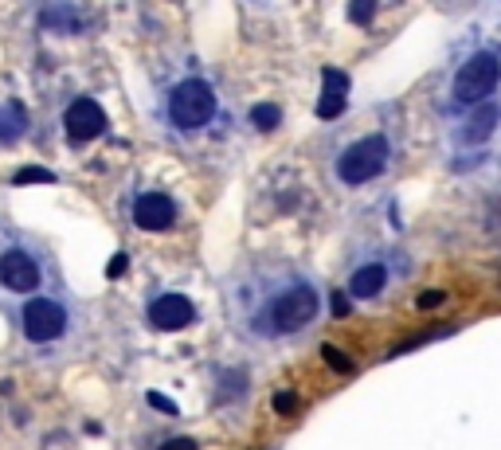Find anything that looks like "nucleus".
Returning <instances> with one entry per match:
<instances>
[{
    "label": "nucleus",
    "mask_w": 501,
    "mask_h": 450,
    "mask_svg": "<svg viewBox=\"0 0 501 450\" xmlns=\"http://www.w3.org/2000/svg\"><path fill=\"white\" fill-rule=\"evenodd\" d=\"M497 126H501V106L489 98L486 106H478V110H470L466 114V121L458 126V142L481 145V142H489V137L497 134Z\"/></svg>",
    "instance_id": "11"
},
{
    "label": "nucleus",
    "mask_w": 501,
    "mask_h": 450,
    "mask_svg": "<svg viewBox=\"0 0 501 450\" xmlns=\"http://www.w3.org/2000/svg\"><path fill=\"white\" fill-rule=\"evenodd\" d=\"M16 181H20V184H27V181H40V184H51V181H55V176H51V173H47V168H24V173H20V176H16Z\"/></svg>",
    "instance_id": "17"
},
{
    "label": "nucleus",
    "mask_w": 501,
    "mask_h": 450,
    "mask_svg": "<svg viewBox=\"0 0 501 450\" xmlns=\"http://www.w3.org/2000/svg\"><path fill=\"white\" fill-rule=\"evenodd\" d=\"M149 403H157L160 411H168V415H176V403H173V400H165V396H157V392H149Z\"/></svg>",
    "instance_id": "18"
},
{
    "label": "nucleus",
    "mask_w": 501,
    "mask_h": 450,
    "mask_svg": "<svg viewBox=\"0 0 501 450\" xmlns=\"http://www.w3.org/2000/svg\"><path fill=\"white\" fill-rule=\"evenodd\" d=\"M345 95H348V79L341 71H325V95L317 102V118H337L345 110Z\"/></svg>",
    "instance_id": "13"
},
{
    "label": "nucleus",
    "mask_w": 501,
    "mask_h": 450,
    "mask_svg": "<svg viewBox=\"0 0 501 450\" xmlns=\"http://www.w3.org/2000/svg\"><path fill=\"white\" fill-rule=\"evenodd\" d=\"M251 121H254L259 129H274V126L282 121V114H278V106H254V110H251Z\"/></svg>",
    "instance_id": "15"
},
{
    "label": "nucleus",
    "mask_w": 501,
    "mask_h": 450,
    "mask_svg": "<svg viewBox=\"0 0 501 450\" xmlns=\"http://www.w3.org/2000/svg\"><path fill=\"white\" fill-rule=\"evenodd\" d=\"M63 129H67V137L74 145H87V142H94V137L106 134V110H102L94 98L79 95L67 110H63Z\"/></svg>",
    "instance_id": "7"
},
{
    "label": "nucleus",
    "mask_w": 501,
    "mask_h": 450,
    "mask_svg": "<svg viewBox=\"0 0 501 450\" xmlns=\"http://www.w3.org/2000/svg\"><path fill=\"white\" fill-rule=\"evenodd\" d=\"M290 403H294V396H290V392H282V396H278V411H294Z\"/></svg>",
    "instance_id": "20"
},
{
    "label": "nucleus",
    "mask_w": 501,
    "mask_h": 450,
    "mask_svg": "<svg viewBox=\"0 0 501 450\" xmlns=\"http://www.w3.org/2000/svg\"><path fill=\"white\" fill-rule=\"evenodd\" d=\"M501 82V55L497 51H474L466 63L458 67L455 82H450V106L455 110H478L494 98Z\"/></svg>",
    "instance_id": "5"
},
{
    "label": "nucleus",
    "mask_w": 501,
    "mask_h": 450,
    "mask_svg": "<svg viewBox=\"0 0 501 450\" xmlns=\"http://www.w3.org/2000/svg\"><path fill=\"white\" fill-rule=\"evenodd\" d=\"M12 325H16V337H20L24 353L32 356V361H47V364L79 353L82 337H87L82 302L67 286H55V290H47V294L16 302L12 306Z\"/></svg>",
    "instance_id": "2"
},
{
    "label": "nucleus",
    "mask_w": 501,
    "mask_h": 450,
    "mask_svg": "<svg viewBox=\"0 0 501 450\" xmlns=\"http://www.w3.org/2000/svg\"><path fill=\"white\" fill-rule=\"evenodd\" d=\"M348 16L361 24V20H368V16H372V4H353V8H348Z\"/></svg>",
    "instance_id": "19"
},
{
    "label": "nucleus",
    "mask_w": 501,
    "mask_h": 450,
    "mask_svg": "<svg viewBox=\"0 0 501 450\" xmlns=\"http://www.w3.org/2000/svg\"><path fill=\"white\" fill-rule=\"evenodd\" d=\"M387 283H392L387 259H368V262H361V267H353V275H348V294H353L356 302H368V298L384 294Z\"/></svg>",
    "instance_id": "10"
},
{
    "label": "nucleus",
    "mask_w": 501,
    "mask_h": 450,
    "mask_svg": "<svg viewBox=\"0 0 501 450\" xmlns=\"http://www.w3.org/2000/svg\"><path fill=\"white\" fill-rule=\"evenodd\" d=\"M43 24L47 27H59V32H79L82 16H79V8H47Z\"/></svg>",
    "instance_id": "14"
},
{
    "label": "nucleus",
    "mask_w": 501,
    "mask_h": 450,
    "mask_svg": "<svg viewBox=\"0 0 501 450\" xmlns=\"http://www.w3.org/2000/svg\"><path fill=\"white\" fill-rule=\"evenodd\" d=\"M129 220L141 231H168L176 223V204L165 192H141L129 208Z\"/></svg>",
    "instance_id": "9"
},
{
    "label": "nucleus",
    "mask_w": 501,
    "mask_h": 450,
    "mask_svg": "<svg viewBox=\"0 0 501 450\" xmlns=\"http://www.w3.org/2000/svg\"><path fill=\"white\" fill-rule=\"evenodd\" d=\"M157 450H200V443H196L192 435H173V438H165Z\"/></svg>",
    "instance_id": "16"
},
{
    "label": "nucleus",
    "mask_w": 501,
    "mask_h": 450,
    "mask_svg": "<svg viewBox=\"0 0 501 450\" xmlns=\"http://www.w3.org/2000/svg\"><path fill=\"white\" fill-rule=\"evenodd\" d=\"M63 286L55 259L43 243L27 239V236H12L8 228H0V294L27 302L35 294Z\"/></svg>",
    "instance_id": "3"
},
{
    "label": "nucleus",
    "mask_w": 501,
    "mask_h": 450,
    "mask_svg": "<svg viewBox=\"0 0 501 450\" xmlns=\"http://www.w3.org/2000/svg\"><path fill=\"white\" fill-rule=\"evenodd\" d=\"M27 134V110L16 98L0 102V145H16Z\"/></svg>",
    "instance_id": "12"
},
{
    "label": "nucleus",
    "mask_w": 501,
    "mask_h": 450,
    "mask_svg": "<svg viewBox=\"0 0 501 450\" xmlns=\"http://www.w3.org/2000/svg\"><path fill=\"white\" fill-rule=\"evenodd\" d=\"M223 309L235 337L259 349H274L306 337L325 314L317 278L286 259H247L223 278Z\"/></svg>",
    "instance_id": "1"
},
{
    "label": "nucleus",
    "mask_w": 501,
    "mask_h": 450,
    "mask_svg": "<svg viewBox=\"0 0 501 450\" xmlns=\"http://www.w3.org/2000/svg\"><path fill=\"white\" fill-rule=\"evenodd\" d=\"M392 165V142L384 134H368L361 142L345 145L333 161V176L348 189H361V184L376 181L384 168Z\"/></svg>",
    "instance_id": "6"
},
{
    "label": "nucleus",
    "mask_w": 501,
    "mask_h": 450,
    "mask_svg": "<svg viewBox=\"0 0 501 450\" xmlns=\"http://www.w3.org/2000/svg\"><path fill=\"white\" fill-rule=\"evenodd\" d=\"M145 322L153 325L157 333H181L196 322V306L188 302L184 294H157L153 302L145 306Z\"/></svg>",
    "instance_id": "8"
},
{
    "label": "nucleus",
    "mask_w": 501,
    "mask_h": 450,
    "mask_svg": "<svg viewBox=\"0 0 501 450\" xmlns=\"http://www.w3.org/2000/svg\"><path fill=\"white\" fill-rule=\"evenodd\" d=\"M215 118H220V95H215L212 79H204L196 71L173 79L160 95V121H165V129H173L181 137L204 134L207 126H215Z\"/></svg>",
    "instance_id": "4"
}]
</instances>
